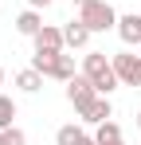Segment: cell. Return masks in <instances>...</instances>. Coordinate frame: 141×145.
<instances>
[{
  "mask_svg": "<svg viewBox=\"0 0 141 145\" xmlns=\"http://www.w3.org/2000/svg\"><path fill=\"white\" fill-rule=\"evenodd\" d=\"M82 74L94 82V90L106 94V98H110L114 86H121V82H118V71H114V59H106V51H90V55L82 59Z\"/></svg>",
  "mask_w": 141,
  "mask_h": 145,
  "instance_id": "6da1fadb",
  "label": "cell"
},
{
  "mask_svg": "<svg viewBox=\"0 0 141 145\" xmlns=\"http://www.w3.org/2000/svg\"><path fill=\"white\" fill-rule=\"evenodd\" d=\"M63 35H67V47H86V43H90V27L82 24V20H70L67 27H63Z\"/></svg>",
  "mask_w": 141,
  "mask_h": 145,
  "instance_id": "30bf717a",
  "label": "cell"
},
{
  "mask_svg": "<svg viewBox=\"0 0 141 145\" xmlns=\"http://www.w3.org/2000/svg\"><path fill=\"white\" fill-rule=\"evenodd\" d=\"M70 4H74V8H82V4H90V0H70Z\"/></svg>",
  "mask_w": 141,
  "mask_h": 145,
  "instance_id": "ac0fdd59",
  "label": "cell"
},
{
  "mask_svg": "<svg viewBox=\"0 0 141 145\" xmlns=\"http://www.w3.org/2000/svg\"><path fill=\"white\" fill-rule=\"evenodd\" d=\"M74 145H98V141H94V137H86V133H82V137H78V141H74Z\"/></svg>",
  "mask_w": 141,
  "mask_h": 145,
  "instance_id": "2e32d148",
  "label": "cell"
},
{
  "mask_svg": "<svg viewBox=\"0 0 141 145\" xmlns=\"http://www.w3.org/2000/svg\"><path fill=\"white\" fill-rule=\"evenodd\" d=\"M16 86H20L24 94H35V90H39V86H43V74L35 71V67H24V71L16 74Z\"/></svg>",
  "mask_w": 141,
  "mask_h": 145,
  "instance_id": "7c38bea8",
  "label": "cell"
},
{
  "mask_svg": "<svg viewBox=\"0 0 141 145\" xmlns=\"http://www.w3.org/2000/svg\"><path fill=\"white\" fill-rule=\"evenodd\" d=\"M94 141L98 145H121V125L118 121H98V129H94Z\"/></svg>",
  "mask_w": 141,
  "mask_h": 145,
  "instance_id": "8fae6325",
  "label": "cell"
},
{
  "mask_svg": "<svg viewBox=\"0 0 141 145\" xmlns=\"http://www.w3.org/2000/svg\"><path fill=\"white\" fill-rule=\"evenodd\" d=\"M0 86H4V67H0Z\"/></svg>",
  "mask_w": 141,
  "mask_h": 145,
  "instance_id": "d6986e66",
  "label": "cell"
},
{
  "mask_svg": "<svg viewBox=\"0 0 141 145\" xmlns=\"http://www.w3.org/2000/svg\"><path fill=\"white\" fill-rule=\"evenodd\" d=\"M78 20L90 31H110V27H118V12H114V4H106V0H90V4L78 8Z\"/></svg>",
  "mask_w": 141,
  "mask_h": 145,
  "instance_id": "3957f363",
  "label": "cell"
},
{
  "mask_svg": "<svg viewBox=\"0 0 141 145\" xmlns=\"http://www.w3.org/2000/svg\"><path fill=\"white\" fill-rule=\"evenodd\" d=\"M137 51H141V43H137Z\"/></svg>",
  "mask_w": 141,
  "mask_h": 145,
  "instance_id": "44dd1931",
  "label": "cell"
},
{
  "mask_svg": "<svg viewBox=\"0 0 141 145\" xmlns=\"http://www.w3.org/2000/svg\"><path fill=\"white\" fill-rule=\"evenodd\" d=\"M118 35H121V43H129V47L141 43V16H137V12L118 16Z\"/></svg>",
  "mask_w": 141,
  "mask_h": 145,
  "instance_id": "52a82bcc",
  "label": "cell"
},
{
  "mask_svg": "<svg viewBox=\"0 0 141 145\" xmlns=\"http://www.w3.org/2000/svg\"><path fill=\"white\" fill-rule=\"evenodd\" d=\"M31 67L43 74V78L70 82V78H74V55H63V51H35V55H31Z\"/></svg>",
  "mask_w": 141,
  "mask_h": 145,
  "instance_id": "7a4b0ae2",
  "label": "cell"
},
{
  "mask_svg": "<svg viewBox=\"0 0 141 145\" xmlns=\"http://www.w3.org/2000/svg\"><path fill=\"white\" fill-rule=\"evenodd\" d=\"M27 4H31V8H47L51 0H27Z\"/></svg>",
  "mask_w": 141,
  "mask_h": 145,
  "instance_id": "e0dca14e",
  "label": "cell"
},
{
  "mask_svg": "<svg viewBox=\"0 0 141 145\" xmlns=\"http://www.w3.org/2000/svg\"><path fill=\"white\" fill-rule=\"evenodd\" d=\"M114 71L121 86H141V55L133 51H118L114 55Z\"/></svg>",
  "mask_w": 141,
  "mask_h": 145,
  "instance_id": "277c9868",
  "label": "cell"
},
{
  "mask_svg": "<svg viewBox=\"0 0 141 145\" xmlns=\"http://www.w3.org/2000/svg\"><path fill=\"white\" fill-rule=\"evenodd\" d=\"M12 118H16V102H12L8 94H0V129H8Z\"/></svg>",
  "mask_w": 141,
  "mask_h": 145,
  "instance_id": "4fadbf2b",
  "label": "cell"
},
{
  "mask_svg": "<svg viewBox=\"0 0 141 145\" xmlns=\"http://www.w3.org/2000/svg\"><path fill=\"white\" fill-rule=\"evenodd\" d=\"M94 98H98V90H94V82L86 78V74H74L67 82V102L74 106V110H86Z\"/></svg>",
  "mask_w": 141,
  "mask_h": 145,
  "instance_id": "5b68a950",
  "label": "cell"
},
{
  "mask_svg": "<svg viewBox=\"0 0 141 145\" xmlns=\"http://www.w3.org/2000/svg\"><path fill=\"white\" fill-rule=\"evenodd\" d=\"M63 47H67L63 27H51V24L39 27V35H35V51H63Z\"/></svg>",
  "mask_w": 141,
  "mask_h": 145,
  "instance_id": "8992f818",
  "label": "cell"
},
{
  "mask_svg": "<svg viewBox=\"0 0 141 145\" xmlns=\"http://www.w3.org/2000/svg\"><path fill=\"white\" fill-rule=\"evenodd\" d=\"M0 145H27V133L16 129V125H8V129L0 133Z\"/></svg>",
  "mask_w": 141,
  "mask_h": 145,
  "instance_id": "9a60e30c",
  "label": "cell"
},
{
  "mask_svg": "<svg viewBox=\"0 0 141 145\" xmlns=\"http://www.w3.org/2000/svg\"><path fill=\"white\" fill-rule=\"evenodd\" d=\"M78 114H82V121H86V125H98V121L114 118V110H110V98H106V94H98L90 106H86V110H78Z\"/></svg>",
  "mask_w": 141,
  "mask_h": 145,
  "instance_id": "ba28073f",
  "label": "cell"
},
{
  "mask_svg": "<svg viewBox=\"0 0 141 145\" xmlns=\"http://www.w3.org/2000/svg\"><path fill=\"white\" fill-rule=\"evenodd\" d=\"M39 27H43L39 8H27V12H20V16H16V31H20V35H27V39H35V35H39Z\"/></svg>",
  "mask_w": 141,
  "mask_h": 145,
  "instance_id": "9c48e42d",
  "label": "cell"
},
{
  "mask_svg": "<svg viewBox=\"0 0 141 145\" xmlns=\"http://www.w3.org/2000/svg\"><path fill=\"white\" fill-rule=\"evenodd\" d=\"M0 133H4V129H0Z\"/></svg>",
  "mask_w": 141,
  "mask_h": 145,
  "instance_id": "7402d4cb",
  "label": "cell"
},
{
  "mask_svg": "<svg viewBox=\"0 0 141 145\" xmlns=\"http://www.w3.org/2000/svg\"><path fill=\"white\" fill-rule=\"evenodd\" d=\"M137 129H141V110H137Z\"/></svg>",
  "mask_w": 141,
  "mask_h": 145,
  "instance_id": "ffe728a7",
  "label": "cell"
},
{
  "mask_svg": "<svg viewBox=\"0 0 141 145\" xmlns=\"http://www.w3.org/2000/svg\"><path fill=\"white\" fill-rule=\"evenodd\" d=\"M82 137V129L78 125H59V133H55V145H74Z\"/></svg>",
  "mask_w": 141,
  "mask_h": 145,
  "instance_id": "5bb4252c",
  "label": "cell"
}]
</instances>
